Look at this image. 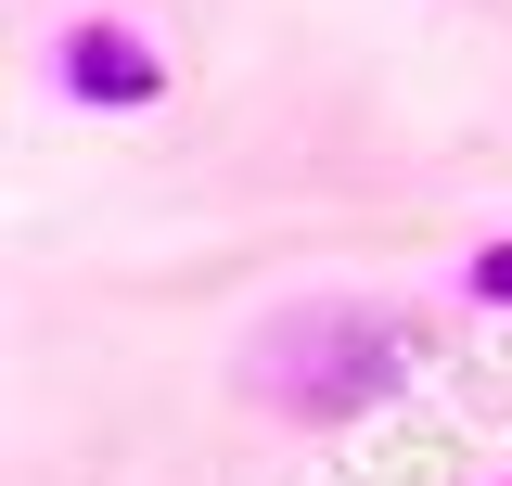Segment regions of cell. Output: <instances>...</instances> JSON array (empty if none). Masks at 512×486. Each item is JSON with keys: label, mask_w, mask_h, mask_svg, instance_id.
<instances>
[{"label": "cell", "mask_w": 512, "mask_h": 486, "mask_svg": "<svg viewBox=\"0 0 512 486\" xmlns=\"http://www.w3.org/2000/svg\"><path fill=\"white\" fill-rule=\"evenodd\" d=\"M461 295H474V307H500V320H512V231H500V243H474V269H461Z\"/></svg>", "instance_id": "cell-3"}, {"label": "cell", "mask_w": 512, "mask_h": 486, "mask_svg": "<svg viewBox=\"0 0 512 486\" xmlns=\"http://www.w3.org/2000/svg\"><path fill=\"white\" fill-rule=\"evenodd\" d=\"M487 486H512V474H487Z\"/></svg>", "instance_id": "cell-4"}, {"label": "cell", "mask_w": 512, "mask_h": 486, "mask_svg": "<svg viewBox=\"0 0 512 486\" xmlns=\"http://www.w3.org/2000/svg\"><path fill=\"white\" fill-rule=\"evenodd\" d=\"M256 384H269V410L282 423H372L384 397L410 384V333L384 320V307H295V320H269V346H256Z\"/></svg>", "instance_id": "cell-1"}, {"label": "cell", "mask_w": 512, "mask_h": 486, "mask_svg": "<svg viewBox=\"0 0 512 486\" xmlns=\"http://www.w3.org/2000/svg\"><path fill=\"white\" fill-rule=\"evenodd\" d=\"M52 90L77 116H141V103H167V52H154L128 13H77L52 39Z\"/></svg>", "instance_id": "cell-2"}]
</instances>
